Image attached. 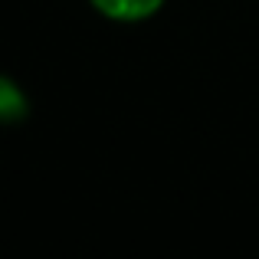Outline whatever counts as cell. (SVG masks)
<instances>
[{"mask_svg": "<svg viewBox=\"0 0 259 259\" xmlns=\"http://www.w3.org/2000/svg\"><path fill=\"white\" fill-rule=\"evenodd\" d=\"M23 115H26V99L20 92V85L0 76V121L10 125V121H20Z\"/></svg>", "mask_w": 259, "mask_h": 259, "instance_id": "cell-2", "label": "cell"}, {"mask_svg": "<svg viewBox=\"0 0 259 259\" xmlns=\"http://www.w3.org/2000/svg\"><path fill=\"white\" fill-rule=\"evenodd\" d=\"M161 4H164V0H92V7L99 13H105V17H112V20H128V23L151 17Z\"/></svg>", "mask_w": 259, "mask_h": 259, "instance_id": "cell-1", "label": "cell"}]
</instances>
